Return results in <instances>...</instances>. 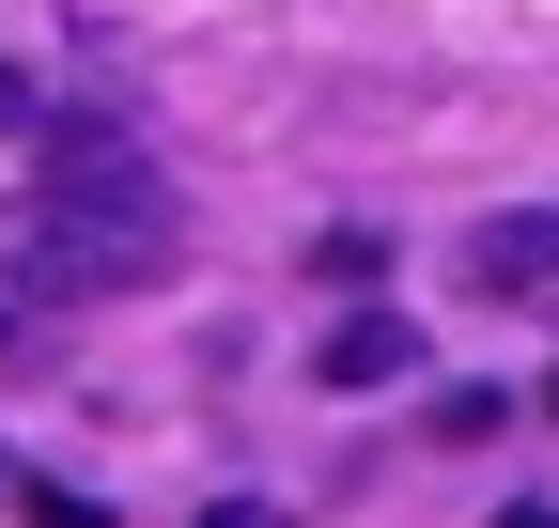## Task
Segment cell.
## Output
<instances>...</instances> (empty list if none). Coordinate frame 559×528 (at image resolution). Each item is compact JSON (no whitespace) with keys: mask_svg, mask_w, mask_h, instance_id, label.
<instances>
[{"mask_svg":"<svg viewBox=\"0 0 559 528\" xmlns=\"http://www.w3.org/2000/svg\"><path fill=\"white\" fill-rule=\"evenodd\" d=\"M171 187L140 141H109V124H47V187H32V218H16V296H140V280H171Z\"/></svg>","mask_w":559,"mask_h":528,"instance_id":"obj_1","label":"cell"},{"mask_svg":"<svg viewBox=\"0 0 559 528\" xmlns=\"http://www.w3.org/2000/svg\"><path fill=\"white\" fill-rule=\"evenodd\" d=\"M466 280H481V296H544V280H559V203H544V218H481V233H466Z\"/></svg>","mask_w":559,"mask_h":528,"instance_id":"obj_2","label":"cell"},{"mask_svg":"<svg viewBox=\"0 0 559 528\" xmlns=\"http://www.w3.org/2000/svg\"><path fill=\"white\" fill-rule=\"evenodd\" d=\"M404 358H419V326H389V311H358V326H326V343H311V373H326V388H389Z\"/></svg>","mask_w":559,"mask_h":528,"instance_id":"obj_3","label":"cell"},{"mask_svg":"<svg viewBox=\"0 0 559 528\" xmlns=\"http://www.w3.org/2000/svg\"><path fill=\"white\" fill-rule=\"evenodd\" d=\"M0 141H47V94L32 79H0Z\"/></svg>","mask_w":559,"mask_h":528,"instance_id":"obj_4","label":"cell"},{"mask_svg":"<svg viewBox=\"0 0 559 528\" xmlns=\"http://www.w3.org/2000/svg\"><path fill=\"white\" fill-rule=\"evenodd\" d=\"M498 528H559V513H544V497H513V513H498Z\"/></svg>","mask_w":559,"mask_h":528,"instance_id":"obj_5","label":"cell"},{"mask_svg":"<svg viewBox=\"0 0 559 528\" xmlns=\"http://www.w3.org/2000/svg\"><path fill=\"white\" fill-rule=\"evenodd\" d=\"M544 420H559V373H544Z\"/></svg>","mask_w":559,"mask_h":528,"instance_id":"obj_6","label":"cell"}]
</instances>
